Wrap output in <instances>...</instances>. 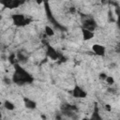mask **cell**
Segmentation results:
<instances>
[{"mask_svg":"<svg viewBox=\"0 0 120 120\" xmlns=\"http://www.w3.org/2000/svg\"><path fill=\"white\" fill-rule=\"evenodd\" d=\"M92 51H93L96 54H98V56H102V55L105 54L106 49H105V47H104L103 45L96 43V44H94V45L92 46Z\"/></svg>","mask_w":120,"mask_h":120,"instance_id":"1","label":"cell"}]
</instances>
